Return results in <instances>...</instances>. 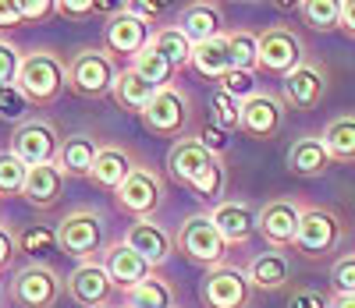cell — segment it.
Instances as JSON below:
<instances>
[{"label": "cell", "mask_w": 355, "mask_h": 308, "mask_svg": "<svg viewBox=\"0 0 355 308\" xmlns=\"http://www.w3.org/2000/svg\"><path fill=\"white\" fill-rule=\"evenodd\" d=\"M167 174L182 184V188H192L202 202H214L224 184H227V174H224V163L220 156H214L199 138H178L167 152Z\"/></svg>", "instance_id": "cell-1"}, {"label": "cell", "mask_w": 355, "mask_h": 308, "mask_svg": "<svg viewBox=\"0 0 355 308\" xmlns=\"http://www.w3.org/2000/svg\"><path fill=\"white\" fill-rule=\"evenodd\" d=\"M15 85L25 92V100L33 107H53L68 89V60L53 50H33L21 57V68Z\"/></svg>", "instance_id": "cell-2"}, {"label": "cell", "mask_w": 355, "mask_h": 308, "mask_svg": "<svg viewBox=\"0 0 355 308\" xmlns=\"http://www.w3.org/2000/svg\"><path fill=\"white\" fill-rule=\"evenodd\" d=\"M103 234H107L103 212L93 206H78L64 212L61 224H57V252L78 262H89L103 252Z\"/></svg>", "instance_id": "cell-3"}, {"label": "cell", "mask_w": 355, "mask_h": 308, "mask_svg": "<svg viewBox=\"0 0 355 308\" xmlns=\"http://www.w3.org/2000/svg\"><path fill=\"white\" fill-rule=\"evenodd\" d=\"M8 294L15 308H57L64 298V276L50 262H25L15 269Z\"/></svg>", "instance_id": "cell-4"}, {"label": "cell", "mask_w": 355, "mask_h": 308, "mask_svg": "<svg viewBox=\"0 0 355 308\" xmlns=\"http://www.w3.org/2000/svg\"><path fill=\"white\" fill-rule=\"evenodd\" d=\"M117 78V64L114 57L100 46H82L71 60H68V89L82 100H103L110 96Z\"/></svg>", "instance_id": "cell-5"}, {"label": "cell", "mask_w": 355, "mask_h": 308, "mask_svg": "<svg viewBox=\"0 0 355 308\" xmlns=\"http://www.w3.org/2000/svg\"><path fill=\"white\" fill-rule=\"evenodd\" d=\"M174 248L182 252L189 262L214 269V266L224 262V255H227L231 244H227V241L220 237V230L214 227L210 212H196V217H185L182 227H178V234H174Z\"/></svg>", "instance_id": "cell-6"}, {"label": "cell", "mask_w": 355, "mask_h": 308, "mask_svg": "<svg viewBox=\"0 0 355 308\" xmlns=\"http://www.w3.org/2000/svg\"><path fill=\"white\" fill-rule=\"evenodd\" d=\"M139 117H142V125H146L150 135L178 142L192 125V103L178 85H164V89H157V96L150 100V107H146Z\"/></svg>", "instance_id": "cell-7"}, {"label": "cell", "mask_w": 355, "mask_h": 308, "mask_svg": "<svg viewBox=\"0 0 355 308\" xmlns=\"http://www.w3.org/2000/svg\"><path fill=\"white\" fill-rule=\"evenodd\" d=\"M345 237L341 217L323 206H306L299 217V234H295V252L306 259H323L327 252L338 248V241Z\"/></svg>", "instance_id": "cell-8"}, {"label": "cell", "mask_w": 355, "mask_h": 308, "mask_svg": "<svg viewBox=\"0 0 355 308\" xmlns=\"http://www.w3.org/2000/svg\"><path fill=\"white\" fill-rule=\"evenodd\" d=\"M114 202L135 220H153V212L164 206V177L153 167H135L121 188L114 192Z\"/></svg>", "instance_id": "cell-9"}, {"label": "cell", "mask_w": 355, "mask_h": 308, "mask_svg": "<svg viewBox=\"0 0 355 308\" xmlns=\"http://www.w3.org/2000/svg\"><path fill=\"white\" fill-rule=\"evenodd\" d=\"M199 301H202V308H249L252 284H249L245 269L227 266V262L206 269L202 287H199Z\"/></svg>", "instance_id": "cell-10"}, {"label": "cell", "mask_w": 355, "mask_h": 308, "mask_svg": "<svg viewBox=\"0 0 355 308\" xmlns=\"http://www.w3.org/2000/svg\"><path fill=\"white\" fill-rule=\"evenodd\" d=\"M8 149L15 152L25 167L53 163L57 160V149H61V132H57V125H53V120H46V117H28L25 125L15 128Z\"/></svg>", "instance_id": "cell-11"}, {"label": "cell", "mask_w": 355, "mask_h": 308, "mask_svg": "<svg viewBox=\"0 0 355 308\" xmlns=\"http://www.w3.org/2000/svg\"><path fill=\"white\" fill-rule=\"evenodd\" d=\"M306 60V46L299 39V33H291L288 25H274L259 33V71L266 75H288Z\"/></svg>", "instance_id": "cell-12"}, {"label": "cell", "mask_w": 355, "mask_h": 308, "mask_svg": "<svg viewBox=\"0 0 355 308\" xmlns=\"http://www.w3.org/2000/svg\"><path fill=\"white\" fill-rule=\"evenodd\" d=\"M299 217H302V206L295 202V199H270V202L256 212V234L270 244L274 252L295 248Z\"/></svg>", "instance_id": "cell-13"}, {"label": "cell", "mask_w": 355, "mask_h": 308, "mask_svg": "<svg viewBox=\"0 0 355 308\" xmlns=\"http://www.w3.org/2000/svg\"><path fill=\"white\" fill-rule=\"evenodd\" d=\"M153 39V25L150 18H142L135 11H121V15H114L107 18L103 25V50L110 57H135L139 50H146Z\"/></svg>", "instance_id": "cell-14"}, {"label": "cell", "mask_w": 355, "mask_h": 308, "mask_svg": "<svg viewBox=\"0 0 355 308\" xmlns=\"http://www.w3.org/2000/svg\"><path fill=\"white\" fill-rule=\"evenodd\" d=\"M323 92H327V71H323L316 60H302L295 71L284 75L281 82V103L291 110H316Z\"/></svg>", "instance_id": "cell-15"}, {"label": "cell", "mask_w": 355, "mask_h": 308, "mask_svg": "<svg viewBox=\"0 0 355 308\" xmlns=\"http://www.w3.org/2000/svg\"><path fill=\"white\" fill-rule=\"evenodd\" d=\"M64 294L82 308H107L114 284H110L107 269L96 259H89V262H78L71 269V276H64Z\"/></svg>", "instance_id": "cell-16"}, {"label": "cell", "mask_w": 355, "mask_h": 308, "mask_svg": "<svg viewBox=\"0 0 355 308\" xmlns=\"http://www.w3.org/2000/svg\"><path fill=\"white\" fill-rule=\"evenodd\" d=\"M100 266L107 269V276H110V284H114V291H132L135 284H142L146 276L153 273V266L146 262L135 248H128L125 241H114V244H103V252H100Z\"/></svg>", "instance_id": "cell-17"}, {"label": "cell", "mask_w": 355, "mask_h": 308, "mask_svg": "<svg viewBox=\"0 0 355 308\" xmlns=\"http://www.w3.org/2000/svg\"><path fill=\"white\" fill-rule=\"evenodd\" d=\"M284 125V103L270 92H252L249 100H242V125L239 132H245L256 142L274 138Z\"/></svg>", "instance_id": "cell-18"}, {"label": "cell", "mask_w": 355, "mask_h": 308, "mask_svg": "<svg viewBox=\"0 0 355 308\" xmlns=\"http://www.w3.org/2000/svg\"><path fill=\"white\" fill-rule=\"evenodd\" d=\"M178 28L185 33V39L192 46H199L214 36H224V11L217 0H192L178 15Z\"/></svg>", "instance_id": "cell-19"}, {"label": "cell", "mask_w": 355, "mask_h": 308, "mask_svg": "<svg viewBox=\"0 0 355 308\" xmlns=\"http://www.w3.org/2000/svg\"><path fill=\"white\" fill-rule=\"evenodd\" d=\"M64 170L57 163H40V167H28L25 174V188H21V199L33 206V209H53L57 202L64 199Z\"/></svg>", "instance_id": "cell-20"}, {"label": "cell", "mask_w": 355, "mask_h": 308, "mask_svg": "<svg viewBox=\"0 0 355 308\" xmlns=\"http://www.w3.org/2000/svg\"><path fill=\"white\" fill-rule=\"evenodd\" d=\"M125 244H128V248H135L153 269L164 266L171 259V252H174V237L160 224H153V220H135L128 227V234H125Z\"/></svg>", "instance_id": "cell-21"}, {"label": "cell", "mask_w": 355, "mask_h": 308, "mask_svg": "<svg viewBox=\"0 0 355 308\" xmlns=\"http://www.w3.org/2000/svg\"><path fill=\"white\" fill-rule=\"evenodd\" d=\"M132 170H135L132 152L125 145H114L110 142V145H100L96 163H93V170H89V181H93L96 188H103V192H117Z\"/></svg>", "instance_id": "cell-22"}, {"label": "cell", "mask_w": 355, "mask_h": 308, "mask_svg": "<svg viewBox=\"0 0 355 308\" xmlns=\"http://www.w3.org/2000/svg\"><path fill=\"white\" fill-rule=\"evenodd\" d=\"M210 220L214 227L220 230V237L227 244H245L256 230V212L245 206V202H234V199H224L210 209Z\"/></svg>", "instance_id": "cell-23"}, {"label": "cell", "mask_w": 355, "mask_h": 308, "mask_svg": "<svg viewBox=\"0 0 355 308\" xmlns=\"http://www.w3.org/2000/svg\"><path fill=\"white\" fill-rule=\"evenodd\" d=\"M288 170L295 177H323L331 170V156L323 149V138L320 135H302L295 138L291 149H288Z\"/></svg>", "instance_id": "cell-24"}, {"label": "cell", "mask_w": 355, "mask_h": 308, "mask_svg": "<svg viewBox=\"0 0 355 308\" xmlns=\"http://www.w3.org/2000/svg\"><path fill=\"white\" fill-rule=\"evenodd\" d=\"M96 152H100V142L93 135H68L61 138L53 163L64 170V177H89V170L96 163Z\"/></svg>", "instance_id": "cell-25"}, {"label": "cell", "mask_w": 355, "mask_h": 308, "mask_svg": "<svg viewBox=\"0 0 355 308\" xmlns=\"http://www.w3.org/2000/svg\"><path fill=\"white\" fill-rule=\"evenodd\" d=\"M288 273H291V266H288L284 252H274V248L270 252H259L249 262V269H245L252 291H281L288 284Z\"/></svg>", "instance_id": "cell-26"}, {"label": "cell", "mask_w": 355, "mask_h": 308, "mask_svg": "<svg viewBox=\"0 0 355 308\" xmlns=\"http://www.w3.org/2000/svg\"><path fill=\"white\" fill-rule=\"evenodd\" d=\"M331 163H355V114H338L320 132Z\"/></svg>", "instance_id": "cell-27"}, {"label": "cell", "mask_w": 355, "mask_h": 308, "mask_svg": "<svg viewBox=\"0 0 355 308\" xmlns=\"http://www.w3.org/2000/svg\"><path fill=\"white\" fill-rule=\"evenodd\" d=\"M157 96V89L146 82V78H139L132 68H125V71H117V78H114V89H110V100L121 107V110H128V114H142L146 107H150V100Z\"/></svg>", "instance_id": "cell-28"}, {"label": "cell", "mask_w": 355, "mask_h": 308, "mask_svg": "<svg viewBox=\"0 0 355 308\" xmlns=\"http://www.w3.org/2000/svg\"><path fill=\"white\" fill-rule=\"evenodd\" d=\"M192 68L202 75V78H220L224 71H231V50H227V33L224 36H214L199 46H192Z\"/></svg>", "instance_id": "cell-29"}, {"label": "cell", "mask_w": 355, "mask_h": 308, "mask_svg": "<svg viewBox=\"0 0 355 308\" xmlns=\"http://www.w3.org/2000/svg\"><path fill=\"white\" fill-rule=\"evenodd\" d=\"M139 78H146L153 89H164V85H174V64L160 53V50H153V46H146V50H139L135 57H132V64H128Z\"/></svg>", "instance_id": "cell-30"}, {"label": "cell", "mask_w": 355, "mask_h": 308, "mask_svg": "<svg viewBox=\"0 0 355 308\" xmlns=\"http://www.w3.org/2000/svg\"><path fill=\"white\" fill-rule=\"evenodd\" d=\"M150 46H153V50H160V53L171 60L174 71L192 68V43L185 39V33H182L178 25H164V28H157L153 39H150Z\"/></svg>", "instance_id": "cell-31"}, {"label": "cell", "mask_w": 355, "mask_h": 308, "mask_svg": "<svg viewBox=\"0 0 355 308\" xmlns=\"http://www.w3.org/2000/svg\"><path fill=\"white\" fill-rule=\"evenodd\" d=\"M15 237H18V255H28L33 262H43L46 252H57V227L28 224V227H18Z\"/></svg>", "instance_id": "cell-32"}, {"label": "cell", "mask_w": 355, "mask_h": 308, "mask_svg": "<svg viewBox=\"0 0 355 308\" xmlns=\"http://www.w3.org/2000/svg\"><path fill=\"white\" fill-rule=\"evenodd\" d=\"M128 305H135V308H174V287L164 276L150 273L142 284H135L128 291Z\"/></svg>", "instance_id": "cell-33"}, {"label": "cell", "mask_w": 355, "mask_h": 308, "mask_svg": "<svg viewBox=\"0 0 355 308\" xmlns=\"http://www.w3.org/2000/svg\"><path fill=\"white\" fill-rule=\"evenodd\" d=\"M299 15L313 33H334L341 25V0H302Z\"/></svg>", "instance_id": "cell-34"}, {"label": "cell", "mask_w": 355, "mask_h": 308, "mask_svg": "<svg viewBox=\"0 0 355 308\" xmlns=\"http://www.w3.org/2000/svg\"><path fill=\"white\" fill-rule=\"evenodd\" d=\"M227 50H231V68L259 71V36L256 33H245V28L227 33Z\"/></svg>", "instance_id": "cell-35"}, {"label": "cell", "mask_w": 355, "mask_h": 308, "mask_svg": "<svg viewBox=\"0 0 355 308\" xmlns=\"http://www.w3.org/2000/svg\"><path fill=\"white\" fill-rule=\"evenodd\" d=\"M210 120L217 128H224L227 135L239 132V125H242V100H234V96H227V92L214 89V96H210Z\"/></svg>", "instance_id": "cell-36"}, {"label": "cell", "mask_w": 355, "mask_h": 308, "mask_svg": "<svg viewBox=\"0 0 355 308\" xmlns=\"http://www.w3.org/2000/svg\"><path fill=\"white\" fill-rule=\"evenodd\" d=\"M25 174L28 167L15 156L11 149H0V199H15L25 188Z\"/></svg>", "instance_id": "cell-37"}, {"label": "cell", "mask_w": 355, "mask_h": 308, "mask_svg": "<svg viewBox=\"0 0 355 308\" xmlns=\"http://www.w3.org/2000/svg\"><path fill=\"white\" fill-rule=\"evenodd\" d=\"M28 117H33V103L25 100V92L18 85H0V120L18 128Z\"/></svg>", "instance_id": "cell-38"}, {"label": "cell", "mask_w": 355, "mask_h": 308, "mask_svg": "<svg viewBox=\"0 0 355 308\" xmlns=\"http://www.w3.org/2000/svg\"><path fill=\"white\" fill-rule=\"evenodd\" d=\"M217 89L227 92V96H234V100H249L252 92H259V89H256V71L231 68V71H224V75L217 78Z\"/></svg>", "instance_id": "cell-39"}, {"label": "cell", "mask_w": 355, "mask_h": 308, "mask_svg": "<svg viewBox=\"0 0 355 308\" xmlns=\"http://www.w3.org/2000/svg\"><path fill=\"white\" fill-rule=\"evenodd\" d=\"M331 287H334V298H352L355 294V252L341 255L331 266Z\"/></svg>", "instance_id": "cell-40"}, {"label": "cell", "mask_w": 355, "mask_h": 308, "mask_svg": "<svg viewBox=\"0 0 355 308\" xmlns=\"http://www.w3.org/2000/svg\"><path fill=\"white\" fill-rule=\"evenodd\" d=\"M21 50L11 39H0V85H15L18 68H21Z\"/></svg>", "instance_id": "cell-41"}, {"label": "cell", "mask_w": 355, "mask_h": 308, "mask_svg": "<svg viewBox=\"0 0 355 308\" xmlns=\"http://www.w3.org/2000/svg\"><path fill=\"white\" fill-rule=\"evenodd\" d=\"M18 8H21L25 25H40L57 15V0H18Z\"/></svg>", "instance_id": "cell-42"}, {"label": "cell", "mask_w": 355, "mask_h": 308, "mask_svg": "<svg viewBox=\"0 0 355 308\" xmlns=\"http://www.w3.org/2000/svg\"><path fill=\"white\" fill-rule=\"evenodd\" d=\"M15 259H18V237H15V227L0 224V273H11V269H15Z\"/></svg>", "instance_id": "cell-43"}, {"label": "cell", "mask_w": 355, "mask_h": 308, "mask_svg": "<svg viewBox=\"0 0 355 308\" xmlns=\"http://www.w3.org/2000/svg\"><path fill=\"white\" fill-rule=\"evenodd\" d=\"M199 142H202L206 149H210L214 156H224V152H227V145H231V135H227L224 128H217L214 120H206V125H202V132H199Z\"/></svg>", "instance_id": "cell-44"}, {"label": "cell", "mask_w": 355, "mask_h": 308, "mask_svg": "<svg viewBox=\"0 0 355 308\" xmlns=\"http://www.w3.org/2000/svg\"><path fill=\"white\" fill-rule=\"evenodd\" d=\"M57 15L71 18V21H82L89 15H96V0H57Z\"/></svg>", "instance_id": "cell-45"}, {"label": "cell", "mask_w": 355, "mask_h": 308, "mask_svg": "<svg viewBox=\"0 0 355 308\" xmlns=\"http://www.w3.org/2000/svg\"><path fill=\"white\" fill-rule=\"evenodd\" d=\"M174 8V0H128V11H135V15H142V18H160V15H167Z\"/></svg>", "instance_id": "cell-46"}, {"label": "cell", "mask_w": 355, "mask_h": 308, "mask_svg": "<svg viewBox=\"0 0 355 308\" xmlns=\"http://www.w3.org/2000/svg\"><path fill=\"white\" fill-rule=\"evenodd\" d=\"M25 18H21V8L18 0H0V33H8V28H21Z\"/></svg>", "instance_id": "cell-47"}, {"label": "cell", "mask_w": 355, "mask_h": 308, "mask_svg": "<svg viewBox=\"0 0 355 308\" xmlns=\"http://www.w3.org/2000/svg\"><path fill=\"white\" fill-rule=\"evenodd\" d=\"M288 308H331V305H327V298H323L320 291H295Z\"/></svg>", "instance_id": "cell-48"}, {"label": "cell", "mask_w": 355, "mask_h": 308, "mask_svg": "<svg viewBox=\"0 0 355 308\" xmlns=\"http://www.w3.org/2000/svg\"><path fill=\"white\" fill-rule=\"evenodd\" d=\"M341 33L355 39V0H341Z\"/></svg>", "instance_id": "cell-49"}, {"label": "cell", "mask_w": 355, "mask_h": 308, "mask_svg": "<svg viewBox=\"0 0 355 308\" xmlns=\"http://www.w3.org/2000/svg\"><path fill=\"white\" fill-rule=\"evenodd\" d=\"M121 11H128V0H96V15H103V18H114Z\"/></svg>", "instance_id": "cell-50"}, {"label": "cell", "mask_w": 355, "mask_h": 308, "mask_svg": "<svg viewBox=\"0 0 355 308\" xmlns=\"http://www.w3.org/2000/svg\"><path fill=\"white\" fill-rule=\"evenodd\" d=\"M270 4H274L277 11H299V4H302V0H270Z\"/></svg>", "instance_id": "cell-51"}, {"label": "cell", "mask_w": 355, "mask_h": 308, "mask_svg": "<svg viewBox=\"0 0 355 308\" xmlns=\"http://www.w3.org/2000/svg\"><path fill=\"white\" fill-rule=\"evenodd\" d=\"M331 308H355V294H352V298H334Z\"/></svg>", "instance_id": "cell-52"}, {"label": "cell", "mask_w": 355, "mask_h": 308, "mask_svg": "<svg viewBox=\"0 0 355 308\" xmlns=\"http://www.w3.org/2000/svg\"><path fill=\"white\" fill-rule=\"evenodd\" d=\"M125 308H135V305H128V301H125Z\"/></svg>", "instance_id": "cell-53"}]
</instances>
